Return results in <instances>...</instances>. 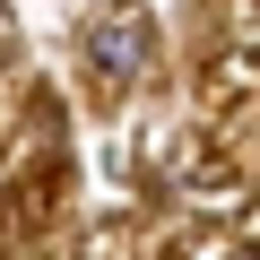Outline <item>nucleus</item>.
Returning <instances> with one entry per match:
<instances>
[{"instance_id":"nucleus-1","label":"nucleus","mask_w":260,"mask_h":260,"mask_svg":"<svg viewBox=\"0 0 260 260\" xmlns=\"http://www.w3.org/2000/svg\"><path fill=\"white\" fill-rule=\"evenodd\" d=\"M139 61H148V18L139 9H113V18L87 26V70L95 78H139Z\"/></svg>"}]
</instances>
